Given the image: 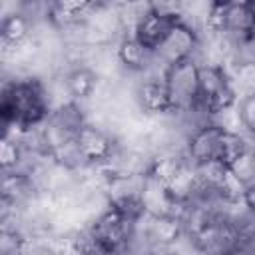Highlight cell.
I'll use <instances>...</instances> for the list:
<instances>
[{
	"label": "cell",
	"instance_id": "obj_1",
	"mask_svg": "<svg viewBox=\"0 0 255 255\" xmlns=\"http://www.w3.org/2000/svg\"><path fill=\"white\" fill-rule=\"evenodd\" d=\"M0 112L4 133L42 126L52 112L48 82L36 76H4Z\"/></svg>",
	"mask_w": 255,
	"mask_h": 255
},
{
	"label": "cell",
	"instance_id": "obj_2",
	"mask_svg": "<svg viewBox=\"0 0 255 255\" xmlns=\"http://www.w3.org/2000/svg\"><path fill=\"white\" fill-rule=\"evenodd\" d=\"M199 104L213 116L229 112L237 104L231 70L219 64H199Z\"/></svg>",
	"mask_w": 255,
	"mask_h": 255
},
{
	"label": "cell",
	"instance_id": "obj_3",
	"mask_svg": "<svg viewBox=\"0 0 255 255\" xmlns=\"http://www.w3.org/2000/svg\"><path fill=\"white\" fill-rule=\"evenodd\" d=\"M135 227L137 221L122 215L110 205L86 225L92 241L104 251H120L122 247H126L131 241Z\"/></svg>",
	"mask_w": 255,
	"mask_h": 255
},
{
	"label": "cell",
	"instance_id": "obj_4",
	"mask_svg": "<svg viewBox=\"0 0 255 255\" xmlns=\"http://www.w3.org/2000/svg\"><path fill=\"white\" fill-rule=\"evenodd\" d=\"M163 80L173 112L189 110L199 102V64L195 60H185L165 68Z\"/></svg>",
	"mask_w": 255,
	"mask_h": 255
},
{
	"label": "cell",
	"instance_id": "obj_5",
	"mask_svg": "<svg viewBox=\"0 0 255 255\" xmlns=\"http://www.w3.org/2000/svg\"><path fill=\"white\" fill-rule=\"evenodd\" d=\"M133 102L139 114L149 120L173 112L163 74H147L133 78Z\"/></svg>",
	"mask_w": 255,
	"mask_h": 255
},
{
	"label": "cell",
	"instance_id": "obj_6",
	"mask_svg": "<svg viewBox=\"0 0 255 255\" xmlns=\"http://www.w3.org/2000/svg\"><path fill=\"white\" fill-rule=\"evenodd\" d=\"M199 46H201V36L195 30H191L189 26L177 22L171 28V32L167 34V38L155 50L157 64L165 70L173 64L185 62V60H195L197 62Z\"/></svg>",
	"mask_w": 255,
	"mask_h": 255
},
{
	"label": "cell",
	"instance_id": "obj_7",
	"mask_svg": "<svg viewBox=\"0 0 255 255\" xmlns=\"http://www.w3.org/2000/svg\"><path fill=\"white\" fill-rule=\"evenodd\" d=\"M76 143L90 167H104L118 147V137L100 124L88 122L76 135Z\"/></svg>",
	"mask_w": 255,
	"mask_h": 255
},
{
	"label": "cell",
	"instance_id": "obj_8",
	"mask_svg": "<svg viewBox=\"0 0 255 255\" xmlns=\"http://www.w3.org/2000/svg\"><path fill=\"white\" fill-rule=\"evenodd\" d=\"M225 128L219 124H207L205 128L197 129L185 145V157L191 165H201L209 161H219V151L225 135Z\"/></svg>",
	"mask_w": 255,
	"mask_h": 255
},
{
	"label": "cell",
	"instance_id": "obj_9",
	"mask_svg": "<svg viewBox=\"0 0 255 255\" xmlns=\"http://www.w3.org/2000/svg\"><path fill=\"white\" fill-rule=\"evenodd\" d=\"M62 80L66 84V90L72 98V102H78L86 106L100 90L102 78L98 72L88 64H74L62 72Z\"/></svg>",
	"mask_w": 255,
	"mask_h": 255
},
{
	"label": "cell",
	"instance_id": "obj_10",
	"mask_svg": "<svg viewBox=\"0 0 255 255\" xmlns=\"http://www.w3.org/2000/svg\"><path fill=\"white\" fill-rule=\"evenodd\" d=\"M177 18L165 16L153 8H149V12L145 16H141V20L133 26V30L129 32L139 44H143L147 50L155 52L159 48V44L167 38V34L171 32V28L177 24Z\"/></svg>",
	"mask_w": 255,
	"mask_h": 255
},
{
	"label": "cell",
	"instance_id": "obj_11",
	"mask_svg": "<svg viewBox=\"0 0 255 255\" xmlns=\"http://www.w3.org/2000/svg\"><path fill=\"white\" fill-rule=\"evenodd\" d=\"M141 203H143L145 215H151V217H157V215H175V201L171 199L167 185L161 179H157L155 175H151V173L145 175Z\"/></svg>",
	"mask_w": 255,
	"mask_h": 255
},
{
	"label": "cell",
	"instance_id": "obj_12",
	"mask_svg": "<svg viewBox=\"0 0 255 255\" xmlns=\"http://www.w3.org/2000/svg\"><path fill=\"white\" fill-rule=\"evenodd\" d=\"M229 173L247 189L249 185H255V141L227 167Z\"/></svg>",
	"mask_w": 255,
	"mask_h": 255
},
{
	"label": "cell",
	"instance_id": "obj_13",
	"mask_svg": "<svg viewBox=\"0 0 255 255\" xmlns=\"http://www.w3.org/2000/svg\"><path fill=\"white\" fill-rule=\"evenodd\" d=\"M235 118H237V129L247 137L255 139V94L237 98Z\"/></svg>",
	"mask_w": 255,
	"mask_h": 255
},
{
	"label": "cell",
	"instance_id": "obj_14",
	"mask_svg": "<svg viewBox=\"0 0 255 255\" xmlns=\"http://www.w3.org/2000/svg\"><path fill=\"white\" fill-rule=\"evenodd\" d=\"M243 66H255V30L235 44L229 68H243Z\"/></svg>",
	"mask_w": 255,
	"mask_h": 255
},
{
	"label": "cell",
	"instance_id": "obj_15",
	"mask_svg": "<svg viewBox=\"0 0 255 255\" xmlns=\"http://www.w3.org/2000/svg\"><path fill=\"white\" fill-rule=\"evenodd\" d=\"M231 80L237 98L253 96L255 94V66H243V68H229Z\"/></svg>",
	"mask_w": 255,
	"mask_h": 255
},
{
	"label": "cell",
	"instance_id": "obj_16",
	"mask_svg": "<svg viewBox=\"0 0 255 255\" xmlns=\"http://www.w3.org/2000/svg\"><path fill=\"white\" fill-rule=\"evenodd\" d=\"M153 255H181L175 247H163V249H155Z\"/></svg>",
	"mask_w": 255,
	"mask_h": 255
},
{
	"label": "cell",
	"instance_id": "obj_17",
	"mask_svg": "<svg viewBox=\"0 0 255 255\" xmlns=\"http://www.w3.org/2000/svg\"><path fill=\"white\" fill-rule=\"evenodd\" d=\"M253 12H255V2H253Z\"/></svg>",
	"mask_w": 255,
	"mask_h": 255
}]
</instances>
